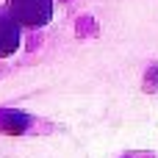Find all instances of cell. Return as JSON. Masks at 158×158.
I'll return each instance as SVG.
<instances>
[{"instance_id": "obj_1", "label": "cell", "mask_w": 158, "mask_h": 158, "mask_svg": "<svg viewBox=\"0 0 158 158\" xmlns=\"http://www.w3.org/2000/svg\"><path fill=\"white\" fill-rule=\"evenodd\" d=\"M11 6V17L25 22V25H44L50 19V0H8Z\"/></svg>"}, {"instance_id": "obj_2", "label": "cell", "mask_w": 158, "mask_h": 158, "mask_svg": "<svg viewBox=\"0 0 158 158\" xmlns=\"http://www.w3.org/2000/svg\"><path fill=\"white\" fill-rule=\"evenodd\" d=\"M19 47V28L14 19L0 17V56H11Z\"/></svg>"}, {"instance_id": "obj_3", "label": "cell", "mask_w": 158, "mask_h": 158, "mask_svg": "<svg viewBox=\"0 0 158 158\" xmlns=\"http://www.w3.org/2000/svg\"><path fill=\"white\" fill-rule=\"evenodd\" d=\"M28 128V117L17 111H0V131L6 133H22Z\"/></svg>"}]
</instances>
